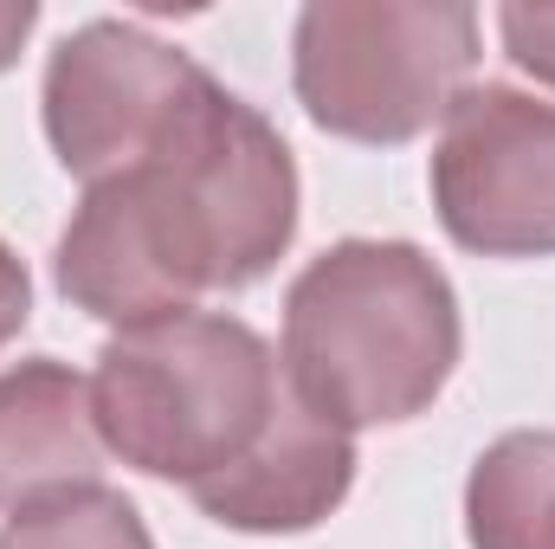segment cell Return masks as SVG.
<instances>
[{
  "label": "cell",
  "instance_id": "obj_1",
  "mask_svg": "<svg viewBox=\"0 0 555 549\" xmlns=\"http://www.w3.org/2000/svg\"><path fill=\"white\" fill-rule=\"evenodd\" d=\"M297 240V162L220 78L137 168L91 181L59 233L52 278L98 323L181 317L214 291H246Z\"/></svg>",
  "mask_w": 555,
  "mask_h": 549
},
{
  "label": "cell",
  "instance_id": "obj_2",
  "mask_svg": "<svg viewBox=\"0 0 555 549\" xmlns=\"http://www.w3.org/2000/svg\"><path fill=\"white\" fill-rule=\"evenodd\" d=\"M91 408L124 465L207 505L272 452L304 401L253 323L227 310H181L130 323L98 349Z\"/></svg>",
  "mask_w": 555,
  "mask_h": 549
},
{
  "label": "cell",
  "instance_id": "obj_3",
  "mask_svg": "<svg viewBox=\"0 0 555 549\" xmlns=\"http://www.w3.org/2000/svg\"><path fill=\"white\" fill-rule=\"evenodd\" d=\"M459 349V291L414 240H336L284 291V382L349 439L426 413Z\"/></svg>",
  "mask_w": 555,
  "mask_h": 549
},
{
  "label": "cell",
  "instance_id": "obj_4",
  "mask_svg": "<svg viewBox=\"0 0 555 549\" xmlns=\"http://www.w3.org/2000/svg\"><path fill=\"white\" fill-rule=\"evenodd\" d=\"M478 65V13L459 0H310L291 33V85L323 137L395 149L446 124Z\"/></svg>",
  "mask_w": 555,
  "mask_h": 549
},
{
  "label": "cell",
  "instance_id": "obj_5",
  "mask_svg": "<svg viewBox=\"0 0 555 549\" xmlns=\"http://www.w3.org/2000/svg\"><path fill=\"white\" fill-rule=\"evenodd\" d=\"M433 214L478 259L555 253V104L511 85H465L433 142Z\"/></svg>",
  "mask_w": 555,
  "mask_h": 549
},
{
  "label": "cell",
  "instance_id": "obj_6",
  "mask_svg": "<svg viewBox=\"0 0 555 549\" xmlns=\"http://www.w3.org/2000/svg\"><path fill=\"white\" fill-rule=\"evenodd\" d=\"M207 85L214 72H201L181 46H162L130 20H85L46 59V142L85 188L111 181L137 168Z\"/></svg>",
  "mask_w": 555,
  "mask_h": 549
},
{
  "label": "cell",
  "instance_id": "obj_7",
  "mask_svg": "<svg viewBox=\"0 0 555 549\" xmlns=\"http://www.w3.org/2000/svg\"><path fill=\"white\" fill-rule=\"evenodd\" d=\"M104 433L91 408V375L59 356H26L0 369V511L104 485Z\"/></svg>",
  "mask_w": 555,
  "mask_h": 549
},
{
  "label": "cell",
  "instance_id": "obj_8",
  "mask_svg": "<svg viewBox=\"0 0 555 549\" xmlns=\"http://www.w3.org/2000/svg\"><path fill=\"white\" fill-rule=\"evenodd\" d=\"M472 549H555V433H504L465 478Z\"/></svg>",
  "mask_w": 555,
  "mask_h": 549
},
{
  "label": "cell",
  "instance_id": "obj_9",
  "mask_svg": "<svg viewBox=\"0 0 555 549\" xmlns=\"http://www.w3.org/2000/svg\"><path fill=\"white\" fill-rule=\"evenodd\" d=\"M0 549H155V537L124 491L78 485L65 498L13 511L0 524Z\"/></svg>",
  "mask_w": 555,
  "mask_h": 549
},
{
  "label": "cell",
  "instance_id": "obj_10",
  "mask_svg": "<svg viewBox=\"0 0 555 549\" xmlns=\"http://www.w3.org/2000/svg\"><path fill=\"white\" fill-rule=\"evenodd\" d=\"M498 39L517 72H530L537 85L555 91V7H530V0L498 7Z\"/></svg>",
  "mask_w": 555,
  "mask_h": 549
},
{
  "label": "cell",
  "instance_id": "obj_11",
  "mask_svg": "<svg viewBox=\"0 0 555 549\" xmlns=\"http://www.w3.org/2000/svg\"><path fill=\"white\" fill-rule=\"evenodd\" d=\"M26 317H33V278H26V259L0 240V349L26 330Z\"/></svg>",
  "mask_w": 555,
  "mask_h": 549
},
{
  "label": "cell",
  "instance_id": "obj_12",
  "mask_svg": "<svg viewBox=\"0 0 555 549\" xmlns=\"http://www.w3.org/2000/svg\"><path fill=\"white\" fill-rule=\"evenodd\" d=\"M33 26H39V7L33 0H0V72L20 59V46H26Z\"/></svg>",
  "mask_w": 555,
  "mask_h": 549
}]
</instances>
